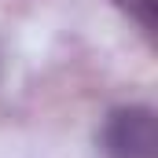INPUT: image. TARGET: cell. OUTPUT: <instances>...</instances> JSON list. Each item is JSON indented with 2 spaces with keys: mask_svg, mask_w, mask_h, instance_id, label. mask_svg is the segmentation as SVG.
<instances>
[{
  "mask_svg": "<svg viewBox=\"0 0 158 158\" xmlns=\"http://www.w3.org/2000/svg\"><path fill=\"white\" fill-rule=\"evenodd\" d=\"M99 147L107 158H158V121L151 107H118L103 121Z\"/></svg>",
  "mask_w": 158,
  "mask_h": 158,
  "instance_id": "cell-1",
  "label": "cell"
},
{
  "mask_svg": "<svg viewBox=\"0 0 158 158\" xmlns=\"http://www.w3.org/2000/svg\"><path fill=\"white\" fill-rule=\"evenodd\" d=\"M114 7L129 22H136V30L147 40H155V26H158L155 22V0H114Z\"/></svg>",
  "mask_w": 158,
  "mask_h": 158,
  "instance_id": "cell-2",
  "label": "cell"
}]
</instances>
